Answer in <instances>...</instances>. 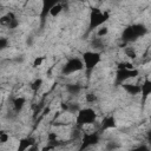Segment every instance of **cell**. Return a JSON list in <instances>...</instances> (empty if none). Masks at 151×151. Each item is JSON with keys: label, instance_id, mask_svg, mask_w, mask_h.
Here are the masks:
<instances>
[{"label": "cell", "instance_id": "obj_36", "mask_svg": "<svg viewBox=\"0 0 151 151\" xmlns=\"http://www.w3.org/2000/svg\"><path fill=\"white\" fill-rule=\"evenodd\" d=\"M0 7H1V6H0Z\"/></svg>", "mask_w": 151, "mask_h": 151}, {"label": "cell", "instance_id": "obj_19", "mask_svg": "<svg viewBox=\"0 0 151 151\" xmlns=\"http://www.w3.org/2000/svg\"><path fill=\"white\" fill-rule=\"evenodd\" d=\"M119 147H120V144H118L117 142H113V140L107 142V144H106V146H105L106 151H114V150H117V149H119Z\"/></svg>", "mask_w": 151, "mask_h": 151}, {"label": "cell", "instance_id": "obj_6", "mask_svg": "<svg viewBox=\"0 0 151 151\" xmlns=\"http://www.w3.org/2000/svg\"><path fill=\"white\" fill-rule=\"evenodd\" d=\"M139 74L138 70L137 68H131V70H127V68H123V70H118L117 71V74H116V85H122V84H125V81L130 78H134Z\"/></svg>", "mask_w": 151, "mask_h": 151}, {"label": "cell", "instance_id": "obj_20", "mask_svg": "<svg viewBox=\"0 0 151 151\" xmlns=\"http://www.w3.org/2000/svg\"><path fill=\"white\" fill-rule=\"evenodd\" d=\"M80 111V107L77 103H68V111L70 113H78Z\"/></svg>", "mask_w": 151, "mask_h": 151}, {"label": "cell", "instance_id": "obj_23", "mask_svg": "<svg viewBox=\"0 0 151 151\" xmlns=\"http://www.w3.org/2000/svg\"><path fill=\"white\" fill-rule=\"evenodd\" d=\"M107 33H109V28H107V27H101V28L98 29L97 37H98V38H103V37H105Z\"/></svg>", "mask_w": 151, "mask_h": 151}, {"label": "cell", "instance_id": "obj_21", "mask_svg": "<svg viewBox=\"0 0 151 151\" xmlns=\"http://www.w3.org/2000/svg\"><path fill=\"white\" fill-rule=\"evenodd\" d=\"M125 53H126V55H127L129 58H131V59H134V58L137 57V54H136V52H134V50H133L132 47H126V48H125Z\"/></svg>", "mask_w": 151, "mask_h": 151}, {"label": "cell", "instance_id": "obj_8", "mask_svg": "<svg viewBox=\"0 0 151 151\" xmlns=\"http://www.w3.org/2000/svg\"><path fill=\"white\" fill-rule=\"evenodd\" d=\"M58 1H48V0H45L42 2V8H41V12H40V27L44 28V25L46 22V19H47V15H50V11L51 8L57 4Z\"/></svg>", "mask_w": 151, "mask_h": 151}, {"label": "cell", "instance_id": "obj_29", "mask_svg": "<svg viewBox=\"0 0 151 151\" xmlns=\"http://www.w3.org/2000/svg\"><path fill=\"white\" fill-rule=\"evenodd\" d=\"M60 106H61V110L63 111H68V103H61L60 104Z\"/></svg>", "mask_w": 151, "mask_h": 151}, {"label": "cell", "instance_id": "obj_33", "mask_svg": "<svg viewBox=\"0 0 151 151\" xmlns=\"http://www.w3.org/2000/svg\"><path fill=\"white\" fill-rule=\"evenodd\" d=\"M32 41H33V38H32V37H29V38L27 39V41H26V42H27V45H28V46H31V45H32Z\"/></svg>", "mask_w": 151, "mask_h": 151}, {"label": "cell", "instance_id": "obj_11", "mask_svg": "<svg viewBox=\"0 0 151 151\" xmlns=\"http://www.w3.org/2000/svg\"><path fill=\"white\" fill-rule=\"evenodd\" d=\"M120 86H123V88L129 94L136 96V94H139L140 93V85H137V84H122Z\"/></svg>", "mask_w": 151, "mask_h": 151}, {"label": "cell", "instance_id": "obj_18", "mask_svg": "<svg viewBox=\"0 0 151 151\" xmlns=\"http://www.w3.org/2000/svg\"><path fill=\"white\" fill-rule=\"evenodd\" d=\"M41 85H42V79H35L32 84H31V90L34 92V93H37L38 92V90L41 87Z\"/></svg>", "mask_w": 151, "mask_h": 151}, {"label": "cell", "instance_id": "obj_7", "mask_svg": "<svg viewBox=\"0 0 151 151\" xmlns=\"http://www.w3.org/2000/svg\"><path fill=\"white\" fill-rule=\"evenodd\" d=\"M99 142V133L98 132H92V133H84L81 137V142H80V146L78 151H84L85 149L98 144Z\"/></svg>", "mask_w": 151, "mask_h": 151}, {"label": "cell", "instance_id": "obj_5", "mask_svg": "<svg viewBox=\"0 0 151 151\" xmlns=\"http://www.w3.org/2000/svg\"><path fill=\"white\" fill-rule=\"evenodd\" d=\"M83 68H84V63L79 58H71L66 61L61 72H63V74H70V73L77 72V71H81Z\"/></svg>", "mask_w": 151, "mask_h": 151}, {"label": "cell", "instance_id": "obj_2", "mask_svg": "<svg viewBox=\"0 0 151 151\" xmlns=\"http://www.w3.org/2000/svg\"><path fill=\"white\" fill-rule=\"evenodd\" d=\"M110 19V13L107 11L101 12L99 8H92L90 13V25H88V32L93 31L94 28L101 26L104 22H106Z\"/></svg>", "mask_w": 151, "mask_h": 151}, {"label": "cell", "instance_id": "obj_35", "mask_svg": "<svg viewBox=\"0 0 151 151\" xmlns=\"http://www.w3.org/2000/svg\"><path fill=\"white\" fill-rule=\"evenodd\" d=\"M2 132H4V131H0V134H1V133H2Z\"/></svg>", "mask_w": 151, "mask_h": 151}, {"label": "cell", "instance_id": "obj_34", "mask_svg": "<svg viewBox=\"0 0 151 151\" xmlns=\"http://www.w3.org/2000/svg\"><path fill=\"white\" fill-rule=\"evenodd\" d=\"M15 61H18V63H22V61H24V58H22V57L17 58V59H15Z\"/></svg>", "mask_w": 151, "mask_h": 151}, {"label": "cell", "instance_id": "obj_26", "mask_svg": "<svg viewBox=\"0 0 151 151\" xmlns=\"http://www.w3.org/2000/svg\"><path fill=\"white\" fill-rule=\"evenodd\" d=\"M44 57H37L35 59H34V61H33V67H38V66H40L41 64H42V61H44Z\"/></svg>", "mask_w": 151, "mask_h": 151}, {"label": "cell", "instance_id": "obj_12", "mask_svg": "<svg viewBox=\"0 0 151 151\" xmlns=\"http://www.w3.org/2000/svg\"><path fill=\"white\" fill-rule=\"evenodd\" d=\"M25 103H26V99H25L24 97H17V98H13V99H12V105H13V110H14V112L19 113V112L21 111V109L24 107Z\"/></svg>", "mask_w": 151, "mask_h": 151}, {"label": "cell", "instance_id": "obj_17", "mask_svg": "<svg viewBox=\"0 0 151 151\" xmlns=\"http://www.w3.org/2000/svg\"><path fill=\"white\" fill-rule=\"evenodd\" d=\"M91 47H93L94 50H100V48H104V41L101 38H93L92 41H91Z\"/></svg>", "mask_w": 151, "mask_h": 151}, {"label": "cell", "instance_id": "obj_4", "mask_svg": "<svg viewBox=\"0 0 151 151\" xmlns=\"http://www.w3.org/2000/svg\"><path fill=\"white\" fill-rule=\"evenodd\" d=\"M83 60H84V67L86 70V74L90 76L91 72L94 70V67L100 63L101 54L99 52H84L83 53Z\"/></svg>", "mask_w": 151, "mask_h": 151}, {"label": "cell", "instance_id": "obj_22", "mask_svg": "<svg viewBox=\"0 0 151 151\" xmlns=\"http://www.w3.org/2000/svg\"><path fill=\"white\" fill-rule=\"evenodd\" d=\"M85 100H86L87 103H94V101H97V96H96L94 93L90 92V93H87V94L85 96Z\"/></svg>", "mask_w": 151, "mask_h": 151}, {"label": "cell", "instance_id": "obj_27", "mask_svg": "<svg viewBox=\"0 0 151 151\" xmlns=\"http://www.w3.org/2000/svg\"><path fill=\"white\" fill-rule=\"evenodd\" d=\"M131 151H150V150H149V147L146 145H139V146L132 149Z\"/></svg>", "mask_w": 151, "mask_h": 151}, {"label": "cell", "instance_id": "obj_3", "mask_svg": "<svg viewBox=\"0 0 151 151\" xmlns=\"http://www.w3.org/2000/svg\"><path fill=\"white\" fill-rule=\"evenodd\" d=\"M96 118H97V113L94 112V110H92L90 107H87V109H80V111L77 113L76 124L80 129L84 125L94 123L96 122Z\"/></svg>", "mask_w": 151, "mask_h": 151}, {"label": "cell", "instance_id": "obj_10", "mask_svg": "<svg viewBox=\"0 0 151 151\" xmlns=\"http://www.w3.org/2000/svg\"><path fill=\"white\" fill-rule=\"evenodd\" d=\"M140 92H142V96H143L142 101L144 103L145 99H146V98L149 97V94L151 93V81H150L149 78H145L144 83L140 85Z\"/></svg>", "mask_w": 151, "mask_h": 151}, {"label": "cell", "instance_id": "obj_25", "mask_svg": "<svg viewBox=\"0 0 151 151\" xmlns=\"http://www.w3.org/2000/svg\"><path fill=\"white\" fill-rule=\"evenodd\" d=\"M18 26H19V20H18L17 18H14V19L11 20V22H9V25H8V28L14 29V28H17Z\"/></svg>", "mask_w": 151, "mask_h": 151}, {"label": "cell", "instance_id": "obj_14", "mask_svg": "<svg viewBox=\"0 0 151 151\" xmlns=\"http://www.w3.org/2000/svg\"><path fill=\"white\" fill-rule=\"evenodd\" d=\"M14 18H17V17L14 15V13L8 12L6 15H2V17L0 18V25H1V26H6V27H8V25H9V22H11V20H12V19H14Z\"/></svg>", "mask_w": 151, "mask_h": 151}, {"label": "cell", "instance_id": "obj_15", "mask_svg": "<svg viewBox=\"0 0 151 151\" xmlns=\"http://www.w3.org/2000/svg\"><path fill=\"white\" fill-rule=\"evenodd\" d=\"M81 85L79 84H68L66 86V91L70 93V94H78L80 91H81Z\"/></svg>", "mask_w": 151, "mask_h": 151}, {"label": "cell", "instance_id": "obj_31", "mask_svg": "<svg viewBox=\"0 0 151 151\" xmlns=\"http://www.w3.org/2000/svg\"><path fill=\"white\" fill-rule=\"evenodd\" d=\"M26 151H38V146H37V144L32 145V146H31V147H28Z\"/></svg>", "mask_w": 151, "mask_h": 151}, {"label": "cell", "instance_id": "obj_9", "mask_svg": "<svg viewBox=\"0 0 151 151\" xmlns=\"http://www.w3.org/2000/svg\"><path fill=\"white\" fill-rule=\"evenodd\" d=\"M35 144V138L33 137H26L22 138L19 142V146H18V151H26L28 147H31L32 145Z\"/></svg>", "mask_w": 151, "mask_h": 151}, {"label": "cell", "instance_id": "obj_24", "mask_svg": "<svg viewBox=\"0 0 151 151\" xmlns=\"http://www.w3.org/2000/svg\"><path fill=\"white\" fill-rule=\"evenodd\" d=\"M8 44H9V41L7 38H0V51L8 47Z\"/></svg>", "mask_w": 151, "mask_h": 151}, {"label": "cell", "instance_id": "obj_32", "mask_svg": "<svg viewBox=\"0 0 151 151\" xmlns=\"http://www.w3.org/2000/svg\"><path fill=\"white\" fill-rule=\"evenodd\" d=\"M50 111H51V109H50V107H45V109H44V111H42V116L48 114V113H50Z\"/></svg>", "mask_w": 151, "mask_h": 151}, {"label": "cell", "instance_id": "obj_28", "mask_svg": "<svg viewBox=\"0 0 151 151\" xmlns=\"http://www.w3.org/2000/svg\"><path fill=\"white\" fill-rule=\"evenodd\" d=\"M7 140H8V134L5 133V132H2V133L0 134V143H1V144H5Z\"/></svg>", "mask_w": 151, "mask_h": 151}, {"label": "cell", "instance_id": "obj_30", "mask_svg": "<svg viewBox=\"0 0 151 151\" xmlns=\"http://www.w3.org/2000/svg\"><path fill=\"white\" fill-rule=\"evenodd\" d=\"M54 149H55V147H53L52 145H48V144H47L46 146H44V147L41 149V151H51V150H54Z\"/></svg>", "mask_w": 151, "mask_h": 151}, {"label": "cell", "instance_id": "obj_16", "mask_svg": "<svg viewBox=\"0 0 151 151\" xmlns=\"http://www.w3.org/2000/svg\"><path fill=\"white\" fill-rule=\"evenodd\" d=\"M63 9H64V5H63L61 2H57V4L51 8L50 15H51V17H57V15L60 14V12H61Z\"/></svg>", "mask_w": 151, "mask_h": 151}, {"label": "cell", "instance_id": "obj_13", "mask_svg": "<svg viewBox=\"0 0 151 151\" xmlns=\"http://www.w3.org/2000/svg\"><path fill=\"white\" fill-rule=\"evenodd\" d=\"M111 127H116V119L112 116L104 118V120L101 122L100 131H104V130H107V129H111Z\"/></svg>", "mask_w": 151, "mask_h": 151}, {"label": "cell", "instance_id": "obj_1", "mask_svg": "<svg viewBox=\"0 0 151 151\" xmlns=\"http://www.w3.org/2000/svg\"><path fill=\"white\" fill-rule=\"evenodd\" d=\"M147 33V28L142 25V24H133L127 26L123 33H122V39L125 42H132L136 41L139 37H143Z\"/></svg>", "mask_w": 151, "mask_h": 151}]
</instances>
